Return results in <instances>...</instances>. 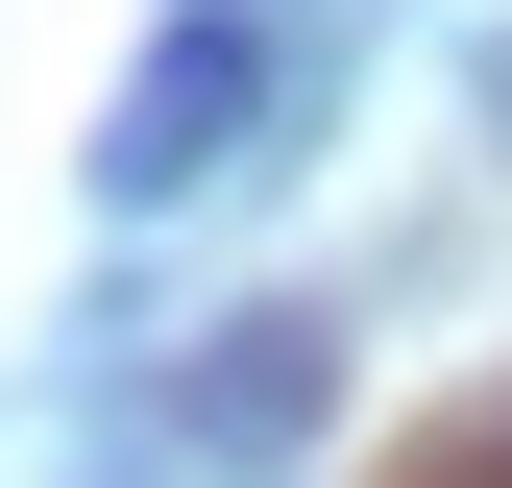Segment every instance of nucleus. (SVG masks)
<instances>
[{"label":"nucleus","mask_w":512,"mask_h":488,"mask_svg":"<svg viewBox=\"0 0 512 488\" xmlns=\"http://www.w3.org/2000/svg\"><path fill=\"white\" fill-rule=\"evenodd\" d=\"M244 122H269V49L196 0V25L122 49V98H98V147H74V171H98V220H171V196H220V171H244Z\"/></svg>","instance_id":"f257e3e1"},{"label":"nucleus","mask_w":512,"mask_h":488,"mask_svg":"<svg viewBox=\"0 0 512 488\" xmlns=\"http://www.w3.org/2000/svg\"><path fill=\"white\" fill-rule=\"evenodd\" d=\"M293 415H317V318H244V366H220L196 415H171V464H269Z\"/></svg>","instance_id":"f03ea898"}]
</instances>
